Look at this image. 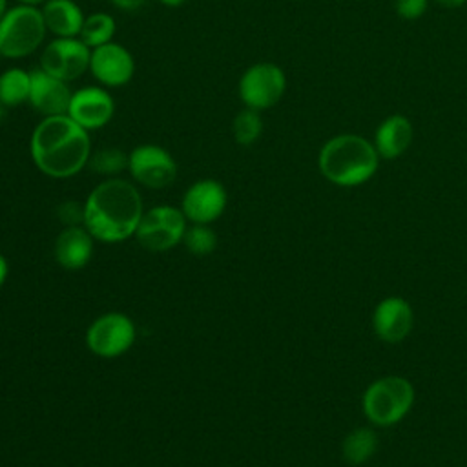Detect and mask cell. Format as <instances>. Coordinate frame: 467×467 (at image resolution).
<instances>
[{
	"label": "cell",
	"mask_w": 467,
	"mask_h": 467,
	"mask_svg": "<svg viewBox=\"0 0 467 467\" xmlns=\"http://www.w3.org/2000/svg\"><path fill=\"white\" fill-rule=\"evenodd\" d=\"M29 148L36 168L55 179L75 175L91 155L88 130L69 115L44 117L33 130Z\"/></svg>",
	"instance_id": "cell-1"
},
{
	"label": "cell",
	"mask_w": 467,
	"mask_h": 467,
	"mask_svg": "<svg viewBox=\"0 0 467 467\" xmlns=\"http://www.w3.org/2000/svg\"><path fill=\"white\" fill-rule=\"evenodd\" d=\"M142 219L139 190L124 179L100 182L84 204L88 232L104 243H119L133 235Z\"/></svg>",
	"instance_id": "cell-2"
},
{
	"label": "cell",
	"mask_w": 467,
	"mask_h": 467,
	"mask_svg": "<svg viewBox=\"0 0 467 467\" xmlns=\"http://www.w3.org/2000/svg\"><path fill=\"white\" fill-rule=\"evenodd\" d=\"M317 162L323 177L330 182L337 186H358L376 173L379 155L367 139L343 133L325 142Z\"/></svg>",
	"instance_id": "cell-3"
},
{
	"label": "cell",
	"mask_w": 467,
	"mask_h": 467,
	"mask_svg": "<svg viewBox=\"0 0 467 467\" xmlns=\"http://www.w3.org/2000/svg\"><path fill=\"white\" fill-rule=\"evenodd\" d=\"M412 383L398 374L374 379L363 392L361 409L376 427H390L401 421L414 403Z\"/></svg>",
	"instance_id": "cell-4"
},
{
	"label": "cell",
	"mask_w": 467,
	"mask_h": 467,
	"mask_svg": "<svg viewBox=\"0 0 467 467\" xmlns=\"http://www.w3.org/2000/svg\"><path fill=\"white\" fill-rule=\"evenodd\" d=\"M42 11L31 4H20L0 20V55L7 58L27 57L42 44L46 36Z\"/></svg>",
	"instance_id": "cell-5"
},
{
	"label": "cell",
	"mask_w": 467,
	"mask_h": 467,
	"mask_svg": "<svg viewBox=\"0 0 467 467\" xmlns=\"http://www.w3.org/2000/svg\"><path fill=\"white\" fill-rule=\"evenodd\" d=\"M186 232L184 213L173 206H157L142 213L135 230L137 241L151 252H164L175 246Z\"/></svg>",
	"instance_id": "cell-6"
},
{
	"label": "cell",
	"mask_w": 467,
	"mask_h": 467,
	"mask_svg": "<svg viewBox=\"0 0 467 467\" xmlns=\"http://www.w3.org/2000/svg\"><path fill=\"white\" fill-rule=\"evenodd\" d=\"M286 88L285 73L279 66L261 62L244 71L239 80V95L246 108L266 109L275 106Z\"/></svg>",
	"instance_id": "cell-7"
},
{
	"label": "cell",
	"mask_w": 467,
	"mask_h": 467,
	"mask_svg": "<svg viewBox=\"0 0 467 467\" xmlns=\"http://www.w3.org/2000/svg\"><path fill=\"white\" fill-rule=\"evenodd\" d=\"M135 339V327L120 312H109L97 317L88 328L86 341L91 352L102 358H117L124 354Z\"/></svg>",
	"instance_id": "cell-8"
},
{
	"label": "cell",
	"mask_w": 467,
	"mask_h": 467,
	"mask_svg": "<svg viewBox=\"0 0 467 467\" xmlns=\"http://www.w3.org/2000/svg\"><path fill=\"white\" fill-rule=\"evenodd\" d=\"M91 49L80 38H57L46 46L40 57V67L64 82L78 78L89 69Z\"/></svg>",
	"instance_id": "cell-9"
},
{
	"label": "cell",
	"mask_w": 467,
	"mask_h": 467,
	"mask_svg": "<svg viewBox=\"0 0 467 467\" xmlns=\"http://www.w3.org/2000/svg\"><path fill=\"white\" fill-rule=\"evenodd\" d=\"M128 168L135 181L148 188H164L175 181L177 166L173 157L161 146H137L128 157Z\"/></svg>",
	"instance_id": "cell-10"
},
{
	"label": "cell",
	"mask_w": 467,
	"mask_h": 467,
	"mask_svg": "<svg viewBox=\"0 0 467 467\" xmlns=\"http://www.w3.org/2000/svg\"><path fill=\"white\" fill-rule=\"evenodd\" d=\"M412 325V306L400 296L381 299L372 312V330L385 343H401L410 334Z\"/></svg>",
	"instance_id": "cell-11"
},
{
	"label": "cell",
	"mask_w": 467,
	"mask_h": 467,
	"mask_svg": "<svg viewBox=\"0 0 467 467\" xmlns=\"http://www.w3.org/2000/svg\"><path fill=\"white\" fill-rule=\"evenodd\" d=\"M89 71L100 84L115 88L130 82L135 71V62L126 47L108 42L91 49Z\"/></svg>",
	"instance_id": "cell-12"
},
{
	"label": "cell",
	"mask_w": 467,
	"mask_h": 467,
	"mask_svg": "<svg viewBox=\"0 0 467 467\" xmlns=\"http://www.w3.org/2000/svg\"><path fill=\"white\" fill-rule=\"evenodd\" d=\"M113 111L115 104L111 95L102 88L88 86L73 93L67 115L84 130H95L108 124Z\"/></svg>",
	"instance_id": "cell-13"
},
{
	"label": "cell",
	"mask_w": 467,
	"mask_h": 467,
	"mask_svg": "<svg viewBox=\"0 0 467 467\" xmlns=\"http://www.w3.org/2000/svg\"><path fill=\"white\" fill-rule=\"evenodd\" d=\"M226 206V192L217 181H199L192 184L182 197V213L195 224L215 221Z\"/></svg>",
	"instance_id": "cell-14"
},
{
	"label": "cell",
	"mask_w": 467,
	"mask_h": 467,
	"mask_svg": "<svg viewBox=\"0 0 467 467\" xmlns=\"http://www.w3.org/2000/svg\"><path fill=\"white\" fill-rule=\"evenodd\" d=\"M31 73V91L29 104L42 113L44 117L53 115H67L69 102L73 93L67 88V82L51 77L42 67L29 71Z\"/></svg>",
	"instance_id": "cell-15"
},
{
	"label": "cell",
	"mask_w": 467,
	"mask_h": 467,
	"mask_svg": "<svg viewBox=\"0 0 467 467\" xmlns=\"http://www.w3.org/2000/svg\"><path fill=\"white\" fill-rule=\"evenodd\" d=\"M93 252L91 234L80 226H66L55 241V257L66 270H78L88 265Z\"/></svg>",
	"instance_id": "cell-16"
},
{
	"label": "cell",
	"mask_w": 467,
	"mask_h": 467,
	"mask_svg": "<svg viewBox=\"0 0 467 467\" xmlns=\"http://www.w3.org/2000/svg\"><path fill=\"white\" fill-rule=\"evenodd\" d=\"M412 142V124L403 115L387 117L376 130L374 148L381 159H396Z\"/></svg>",
	"instance_id": "cell-17"
},
{
	"label": "cell",
	"mask_w": 467,
	"mask_h": 467,
	"mask_svg": "<svg viewBox=\"0 0 467 467\" xmlns=\"http://www.w3.org/2000/svg\"><path fill=\"white\" fill-rule=\"evenodd\" d=\"M40 11L46 29L58 38H73L80 35L84 15L73 0H46Z\"/></svg>",
	"instance_id": "cell-18"
},
{
	"label": "cell",
	"mask_w": 467,
	"mask_h": 467,
	"mask_svg": "<svg viewBox=\"0 0 467 467\" xmlns=\"http://www.w3.org/2000/svg\"><path fill=\"white\" fill-rule=\"evenodd\" d=\"M378 451V434L370 427H356L350 431L343 443H341V454L343 460L350 465H361L368 462Z\"/></svg>",
	"instance_id": "cell-19"
},
{
	"label": "cell",
	"mask_w": 467,
	"mask_h": 467,
	"mask_svg": "<svg viewBox=\"0 0 467 467\" xmlns=\"http://www.w3.org/2000/svg\"><path fill=\"white\" fill-rule=\"evenodd\" d=\"M31 91V73L11 67L0 75V102L4 106H18L29 100Z\"/></svg>",
	"instance_id": "cell-20"
},
{
	"label": "cell",
	"mask_w": 467,
	"mask_h": 467,
	"mask_svg": "<svg viewBox=\"0 0 467 467\" xmlns=\"http://www.w3.org/2000/svg\"><path fill=\"white\" fill-rule=\"evenodd\" d=\"M115 35V20L106 13H95L84 18L80 29V40L89 47L95 49L102 44L111 42Z\"/></svg>",
	"instance_id": "cell-21"
},
{
	"label": "cell",
	"mask_w": 467,
	"mask_h": 467,
	"mask_svg": "<svg viewBox=\"0 0 467 467\" xmlns=\"http://www.w3.org/2000/svg\"><path fill=\"white\" fill-rule=\"evenodd\" d=\"M263 131V120L257 113V109L246 108L239 111L234 119V139L241 146H250L259 139Z\"/></svg>",
	"instance_id": "cell-22"
},
{
	"label": "cell",
	"mask_w": 467,
	"mask_h": 467,
	"mask_svg": "<svg viewBox=\"0 0 467 467\" xmlns=\"http://www.w3.org/2000/svg\"><path fill=\"white\" fill-rule=\"evenodd\" d=\"M88 164L97 173L113 175V173L122 171L128 166V157L119 148H102V150L95 151L93 155H89Z\"/></svg>",
	"instance_id": "cell-23"
},
{
	"label": "cell",
	"mask_w": 467,
	"mask_h": 467,
	"mask_svg": "<svg viewBox=\"0 0 467 467\" xmlns=\"http://www.w3.org/2000/svg\"><path fill=\"white\" fill-rule=\"evenodd\" d=\"M182 241L193 255H206L215 248V234L204 224H195L186 230Z\"/></svg>",
	"instance_id": "cell-24"
},
{
	"label": "cell",
	"mask_w": 467,
	"mask_h": 467,
	"mask_svg": "<svg viewBox=\"0 0 467 467\" xmlns=\"http://www.w3.org/2000/svg\"><path fill=\"white\" fill-rule=\"evenodd\" d=\"M398 15L405 20L420 18L427 9V0H394Z\"/></svg>",
	"instance_id": "cell-25"
},
{
	"label": "cell",
	"mask_w": 467,
	"mask_h": 467,
	"mask_svg": "<svg viewBox=\"0 0 467 467\" xmlns=\"http://www.w3.org/2000/svg\"><path fill=\"white\" fill-rule=\"evenodd\" d=\"M58 217L64 224L67 226H78L80 223H84V206H80L78 202H64L58 208Z\"/></svg>",
	"instance_id": "cell-26"
},
{
	"label": "cell",
	"mask_w": 467,
	"mask_h": 467,
	"mask_svg": "<svg viewBox=\"0 0 467 467\" xmlns=\"http://www.w3.org/2000/svg\"><path fill=\"white\" fill-rule=\"evenodd\" d=\"M119 9H124V11H135L139 9L140 5H144L146 0H111Z\"/></svg>",
	"instance_id": "cell-27"
},
{
	"label": "cell",
	"mask_w": 467,
	"mask_h": 467,
	"mask_svg": "<svg viewBox=\"0 0 467 467\" xmlns=\"http://www.w3.org/2000/svg\"><path fill=\"white\" fill-rule=\"evenodd\" d=\"M438 4L445 5V7H458L462 4H465V0H436Z\"/></svg>",
	"instance_id": "cell-28"
},
{
	"label": "cell",
	"mask_w": 467,
	"mask_h": 467,
	"mask_svg": "<svg viewBox=\"0 0 467 467\" xmlns=\"http://www.w3.org/2000/svg\"><path fill=\"white\" fill-rule=\"evenodd\" d=\"M5 275H7V263H5V259L0 255V285L4 283Z\"/></svg>",
	"instance_id": "cell-29"
},
{
	"label": "cell",
	"mask_w": 467,
	"mask_h": 467,
	"mask_svg": "<svg viewBox=\"0 0 467 467\" xmlns=\"http://www.w3.org/2000/svg\"><path fill=\"white\" fill-rule=\"evenodd\" d=\"M161 2L166 5H181L184 0H161Z\"/></svg>",
	"instance_id": "cell-30"
},
{
	"label": "cell",
	"mask_w": 467,
	"mask_h": 467,
	"mask_svg": "<svg viewBox=\"0 0 467 467\" xmlns=\"http://www.w3.org/2000/svg\"><path fill=\"white\" fill-rule=\"evenodd\" d=\"M5 5H7V0H0V20L5 15Z\"/></svg>",
	"instance_id": "cell-31"
},
{
	"label": "cell",
	"mask_w": 467,
	"mask_h": 467,
	"mask_svg": "<svg viewBox=\"0 0 467 467\" xmlns=\"http://www.w3.org/2000/svg\"><path fill=\"white\" fill-rule=\"evenodd\" d=\"M22 4H31V5H35V4H40V2H44V0H20Z\"/></svg>",
	"instance_id": "cell-32"
},
{
	"label": "cell",
	"mask_w": 467,
	"mask_h": 467,
	"mask_svg": "<svg viewBox=\"0 0 467 467\" xmlns=\"http://www.w3.org/2000/svg\"><path fill=\"white\" fill-rule=\"evenodd\" d=\"M2 108H4V104L0 102V119H2Z\"/></svg>",
	"instance_id": "cell-33"
}]
</instances>
